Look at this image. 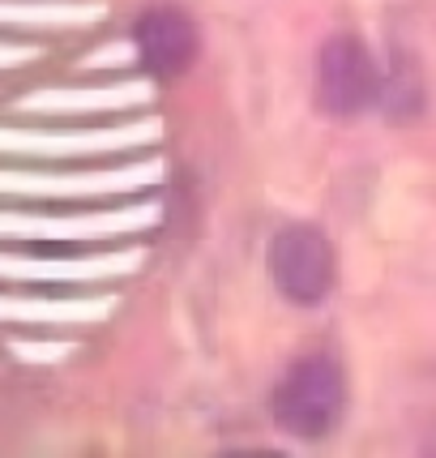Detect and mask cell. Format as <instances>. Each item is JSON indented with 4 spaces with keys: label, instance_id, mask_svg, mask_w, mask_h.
I'll return each instance as SVG.
<instances>
[{
    "label": "cell",
    "instance_id": "cell-1",
    "mask_svg": "<svg viewBox=\"0 0 436 458\" xmlns=\"http://www.w3.org/2000/svg\"><path fill=\"white\" fill-rule=\"evenodd\" d=\"M163 219V206L155 198L120 201V206H95V210H9L0 206V240H30V244H99V240H129L150 232Z\"/></svg>",
    "mask_w": 436,
    "mask_h": 458
},
{
    "label": "cell",
    "instance_id": "cell-2",
    "mask_svg": "<svg viewBox=\"0 0 436 458\" xmlns=\"http://www.w3.org/2000/svg\"><path fill=\"white\" fill-rule=\"evenodd\" d=\"M347 407V377L334 356H304L296 360L270 394V416L274 424L296 441L330 437Z\"/></svg>",
    "mask_w": 436,
    "mask_h": 458
},
{
    "label": "cell",
    "instance_id": "cell-3",
    "mask_svg": "<svg viewBox=\"0 0 436 458\" xmlns=\"http://www.w3.org/2000/svg\"><path fill=\"white\" fill-rule=\"evenodd\" d=\"M163 180L159 159H133L116 167H86V172H47V167H0V198L18 201H99L133 198Z\"/></svg>",
    "mask_w": 436,
    "mask_h": 458
},
{
    "label": "cell",
    "instance_id": "cell-4",
    "mask_svg": "<svg viewBox=\"0 0 436 458\" xmlns=\"http://www.w3.org/2000/svg\"><path fill=\"white\" fill-rule=\"evenodd\" d=\"M163 133L159 120L129 124H60V129H0V155L9 159H112L155 146Z\"/></svg>",
    "mask_w": 436,
    "mask_h": 458
},
{
    "label": "cell",
    "instance_id": "cell-5",
    "mask_svg": "<svg viewBox=\"0 0 436 458\" xmlns=\"http://www.w3.org/2000/svg\"><path fill=\"white\" fill-rule=\"evenodd\" d=\"M381 95V64L373 47L359 35H334L317 52V78L313 99L317 112L330 120H356L359 112L377 107Z\"/></svg>",
    "mask_w": 436,
    "mask_h": 458
},
{
    "label": "cell",
    "instance_id": "cell-6",
    "mask_svg": "<svg viewBox=\"0 0 436 458\" xmlns=\"http://www.w3.org/2000/svg\"><path fill=\"white\" fill-rule=\"evenodd\" d=\"M270 279L299 309H313L334 292L338 261L330 236L313 223H291L270 240Z\"/></svg>",
    "mask_w": 436,
    "mask_h": 458
},
{
    "label": "cell",
    "instance_id": "cell-7",
    "mask_svg": "<svg viewBox=\"0 0 436 458\" xmlns=\"http://www.w3.org/2000/svg\"><path fill=\"white\" fill-rule=\"evenodd\" d=\"M141 266V249H112V253H81V258H26V253H0V283H103L124 279Z\"/></svg>",
    "mask_w": 436,
    "mask_h": 458
},
{
    "label": "cell",
    "instance_id": "cell-8",
    "mask_svg": "<svg viewBox=\"0 0 436 458\" xmlns=\"http://www.w3.org/2000/svg\"><path fill=\"white\" fill-rule=\"evenodd\" d=\"M133 47H138L141 69H150L155 78H176L193 64L201 47L197 21L176 4H155L133 26Z\"/></svg>",
    "mask_w": 436,
    "mask_h": 458
},
{
    "label": "cell",
    "instance_id": "cell-9",
    "mask_svg": "<svg viewBox=\"0 0 436 458\" xmlns=\"http://www.w3.org/2000/svg\"><path fill=\"white\" fill-rule=\"evenodd\" d=\"M155 99L150 81H107V86H56V90H35L18 103L26 116H52V120H81V116H107V112H129L146 107Z\"/></svg>",
    "mask_w": 436,
    "mask_h": 458
},
{
    "label": "cell",
    "instance_id": "cell-10",
    "mask_svg": "<svg viewBox=\"0 0 436 458\" xmlns=\"http://www.w3.org/2000/svg\"><path fill=\"white\" fill-rule=\"evenodd\" d=\"M377 107L381 116L394 120V124L423 116V107H428V73H423V64L415 56H407V52L390 56V69H381Z\"/></svg>",
    "mask_w": 436,
    "mask_h": 458
},
{
    "label": "cell",
    "instance_id": "cell-11",
    "mask_svg": "<svg viewBox=\"0 0 436 458\" xmlns=\"http://www.w3.org/2000/svg\"><path fill=\"white\" fill-rule=\"evenodd\" d=\"M116 300L81 296V300H47V296H0V321H30V326H78V321L107 318Z\"/></svg>",
    "mask_w": 436,
    "mask_h": 458
},
{
    "label": "cell",
    "instance_id": "cell-12",
    "mask_svg": "<svg viewBox=\"0 0 436 458\" xmlns=\"http://www.w3.org/2000/svg\"><path fill=\"white\" fill-rule=\"evenodd\" d=\"M103 18L95 0H0V26L21 30H64V26H90Z\"/></svg>",
    "mask_w": 436,
    "mask_h": 458
},
{
    "label": "cell",
    "instance_id": "cell-13",
    "mask_svg": "<svg viewBox=\"0 0 436 458\" xmlns=\"http://www.w3.org/2000/svg\"><path fill=\"white\" fill-rule=\"evenodd\" d=\"M35 56V47H21V43H0V69L4 64H21V60Z\"/></svg>",
    "mask_w": 436,
    "mask_h": 458
}]
</instances>
